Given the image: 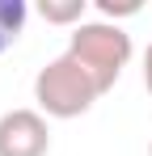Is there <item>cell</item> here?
I'll return each mask as SVG.
<instances>
[{
    "label": "cell",
    "mask_w": 152,
    "mask_h": 156,
    "mask_svg": "<svg viewBox=\"0 0 152 156\" xmlns=\"http://www.w3.org/2000/svg\"><path fill=\"white\" fill-rule=\"evenodd\" d=\"M68 55L93 76L97 93H110L123 76V68L131 63V34L114 21H85L72 30Z\"/></svg>",
    "instance_id": "obj_1"
},
{
    "label": "cell",
    "mask_w": 152,
    "mask_h": 156,
    "mask_svg": "<svg viewBox=\"0 0 152 156\" xmlns=\"http://www.w3.org/2000/svg\"><path fill=\"white\" fill-rule=\"evenodd\" d=\"M97 97L101 93L93 84V76L68 51L59 59H51L47 68L34 76V101H38V114H47V118H80V114L93 110Z\"/></svg>",
    "instance_id": "obj_2"
},
{
    "label": "cell",
    "mask_w": 152,
    "mask_h": 156,
    "mask_svg": "<svg viewBox=\"0 0 152 156\" xmlns=\"http://www.w3.org/2000/svg\"><path fill=\"white\" fill-rule=\"evenodd\" d=\"M51 127L38 110H9L0 114V156H47Z\"/></svg>",
    "instance_id": "obj_3"
},
{
    "label": "cell",
    "mask_w": 152,
    "mask_h": 156,
    "mask_svg": "<svg viewBox=\"0 0 152 156\" xmlns=\"http://www.w3.org/2000/svg\"><path fill=\"white\" fill-rule=\"evenodd\" d=\"M25 9L21 0H0V55L9 51L17 38H21V30H25Z\"/></svg>",
    "instance_id": "obj_4"
},
{
    "label": "cell",
    "mask_w": 152,
    "mask_h": 156,
    "mask_svg": "<svg viewBox=\"0 0 152 156\" xmlns=\"http://www.w3.org/2000/svg\"><path fill=\"white\" fill-rule=\"evenodd\" d=\"M85 9L89 0H42L38 4V13L51 26H85Z\"/></svg>",
    "instance_id": "obj_5"
},
{
    "label": "cell",
    "mask_w": 152,
    "mask_h": 156,
    "mask_svg": "<svg viewBox=\"0 0 152 156\" xmlns=\"http://www.w3.org/2000/svg\"><path fill=\"white\" fill-rule=\"evenodd\" d=\"M97 13L101 17H131V13H139V4H110V0H97Z\"/></svg>",
    "instance_id": "obj_6"
},
{
    "label": "cell",
    "mask_w": 152,
    "mask_h": 156,
    "mask_svg": "<svg viewBox=\"0 0 152 156\" xmlns=\"http://www.w3.org/2000/svg\"><path fill=\"white\" fill-rule=\"evenodd\" d=\"M144 89H148V97H152V42H148V51H144Z\"/></svg>",
    "instance_id": "obj_7"
},
{
    "label": "cell",
    "mask_w": 152,
    "mask_h": 156,
    "mask_svg": "<svg viewBox=\"0 0 152 156\" xmlns=\"http://www.w3.org/2000/svg\"><path fill=\"white\" fill-rule=\"evenodd\" d=\"M148 156H152V144H148Z\"/></svg>",
    "instance_id": "obj_8"
}]
</instances>
